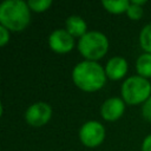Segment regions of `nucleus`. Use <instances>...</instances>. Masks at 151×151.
I'll return each instance as SVG.
<instances>
[{"label":"nucleus","mask_w":151,"mask_h":151,"mask_svg":"<svg viewBox=\"0 0 151 151\" xmlns=\"http://www.w3.org/2000/svg\"><path fill=\"white\" fill-rule=\"evenodd\" d=\"M73 83L83 91L93 92L100 90L106 81V73L97 61L84 60L77 64L72 71Z\"/></svg>","instance_id":"1"},{"label":"nucleus","mask_w":151,"mask_h":151,"mask_svg":"<svg viewBox=\"0 0 151 151\" xmlns=\"http://www.w3.org/2000/svg\"><path fill=\"white\" fill-rule=\"evenodd\" d=\"M31 8L24 0H5L0 5V22L8 31L26 28L31 19Z\"/></svg>","instance_id":"2"},{"label":"nucleus","mask_w":151,"mask_h":151,"mask_svg":"<svg viewBox=\"0 0 151 151\" xmlns=\"http://www.w3.org/2000/svg\"><path fill=\"white\" fill-rule=\"evenodd\" d=\"M109 48L106 35L99 31L86 32L78 41V50L86 60L96 61L104 57Z\"/></svg>","instance_id":"3"},{"label":"nucleus","mask_w":151,"mask_h":151,"mask_svg":"<svg viewBox=\"0 0 151 151\" xmlns=\"http://www.w3.org/2000/svg\"><path fill=\"white\" fill-rule=\"evenodd\" d=\"M122 96L123 100L130 105L145 103L151 96V84L146 78L132 76L123 83Z\"/></svg>","instance_id":"4"},{"label":"nucleus","mask_w":151,"mask_h":151,"mask_svg":"<svg viewBox=\"0 0 151 151\" xmlns=\"http://www.w3.org/2000/svg\"><path fill=\"white\" fill-rule=\"evenodd\" d=\"M79 138L80 142L88 147L98 146L105 138V127L97 120H88L81 125L79 130Z\"/></svg>","instance_id":"5"},{"label":"nucleus","mask_w":151,"mask_h":151,"mask_svg":"<svg viewBox=\"0 0 151 151\" xmlns=\"http://www.w3.org/2000/svg\"><path fill=\"white\" fill-rule=\"evenodd\" d=\"M51 116L52 109L45 101H37L32 104L25 112V119L32 126L45 125L51 119Z\"/></svg>","instance_id":"6"},{"label":"nucleus","mask_w":151,"mask_h":151,"mask_svg":"<svg viewBox=\"0 0 151 151\" xmlns=\"http://www.w3.org/2000/svg\"><path fill=\"white\" fill-rule=\"evenodd\" d=\"M48 45L57 53H67L74 46V38L66 29H55L48 37Z\"/></svg>","instance_id":"7"},{"label":"nucleus","mask_w":151,"mask_h":151,"mask_svg":"<svg viewBox=\"0 0 151 151\" xmlns=\"http://www.w3.org/2000/svg\"><path fill=\"white\" fill-rule=\"evenodd\" d=\"M124 103L125 101L118 97H112V98L106 99L100 107L101 117L105 120H110V122L117 120L124 113V110H125Z\"/></svg>","instance_id":"8"},{"label":"nucleus","mask_w":151,"mask_h":151,"mask_svg":"<svg viewBox=\"0 0 151 151\" xmlns=\"http://www.w3.org/2000/svg\"><path fill=\"white\" fill-rule=\"evenodd\" d=\"M127 72V61L123 57H112L105 66L106 77L112 80H118L123 78Z\"/></svg>","instance_id":"9"},{"label":"nucleus","mask_w":151,"mask_h":151,"mask_svg":"<svg viewBox=\"0 0 151 151\" xmlns=\"http://www.w3.org/2000/svg\"><path fill=\"white\" fill-rule=\"evenodd\" d=\"M66 31L72 35V37H83L86 33L87 25L85 20L79 17V15H71L66 19Z\"/></svg>","instance_id":"10"},{"label":"nucleus","mask_w":151,"mask_h":151,"mask_svg":"<svg viewBox=\"0 0 151 151\" xmlns=\"http://www.w3.org/2000/svg\"><path fill=\"white\" fill-rule=\"evenodd\" d=\"M136 68L140 77L150 78L151 77V53H143L138 57L136 61Z\"/></svg>","instance_id":"11"},{"label":"nucleus","mask_w":151,"mask_h":151,"mask_svg":"<svg viewBox=\"0 0 151 151\" xmlns=\"http://www.w3.org/2000/svg\"><path fill=\"white\" fill-rule=\"evenodd\" d=\"M101 5L107 12L113 13V14H119V13L127 11L130 6V1L127 0H103Z\"/></svg>","instance_id":"12"},{"label":"nucleus","mask_w":151,"mask_h":151,"mask_svg":"<svg viewBox=\"0 0 151 151\" xmlns=\"http://www.w3.org/2000/svg\"><path fill=\"white\" fill-rule=\"evenodd\" d=\"M139 45L145 53H151V24L145 25L139 33Z\"/></svg>","instance_id":"13"},{"label":"nucleus","mask_w":151,"mask_h":151,"mask_svg":"<svg viewBox=\"0 0 151 151\" xmlns=\"http://www.w3.org/2000/svg\"><path fill=\"white\" fill-rule=\"evenodd\" d=\"M28 7L34 12H44L52 5V0H28Z\"/></svg>","instance_id":"14"},{"label":"nucleus","mask_w":151,"mask_h":151,"mask_svg":"<svg viewBox=\"0 0 151 151\" xmlns=\"http://www.w3.org/2000/svg\"><path fill=\"white\" fill-rule=\"evenodd\" d=\"M126 13H127V17H129L130 19H132V20H138V19H140L142 15H143V8H142V6H139V5H136V4L130 2V6H129Z\"/></svg>","instance_id":"15"},{"label":"nucleus","mask_w":151,"mask_h":151,"mask_svg":"<svg viewBox=\"0 0 151 151\" xmlns=\"http://www.w3.org/2000/svg\"><path fill=\"white\" fill-rule=\"evenodd\" d=\"M142 114L143 117L151 122V96L147 98V100L145 103H143V106H142Z\"/></svg>","instance_id":"16"},{"label":"nucleus","mask_w":151,"mask_h":151,"mask_svg":"<svg viewBox=\"0 0 151 151\" xmlns=\"http://www.w3.org/2000/svg\"><path fill=\"white\" fill-rule=\"evenodd\" d=\"M9 40V31L4 27V26H0V45L4 46L8 42Z\"/></svg>","instance_id":"17"},{"label":"nucleus","mask_w":151,"mask_h":151,"mask_svg":"<svg viewBox=\"0 0 151 151\" xmlns=\"http://www.w3.org/2000/svg\"><path fill=\"white\" fill-rule=\"evenodd\" d=\"M142 151H151V134L146 136L142 144Z\"/></svg>","instance_id":"18"},{"label":"nucleus","mask_w":151,"mask_h":151,"mask_svg":"<svg viewBox=\"0 0 151 151\" xmlns=\"http://www.w3.org/2000/svg\"><path fill=\"white\" fill-rule=\"evenodd\" d=\"M131 2H132V4H136V5H139V6H142V5H144V4H146V1H145V0H132Z\"/></svg>","instance_id":"19"}]
</instances>
